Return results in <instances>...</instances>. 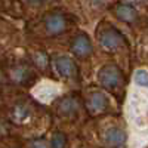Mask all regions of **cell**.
<instances>
[{"label":"cell","instance_id":"obj_19","mask_svg":"<svg viewBox=\"0 0 148 148\" xmlns=\"http://www.w3.org/2000/svg\"><path fill=\"white\" fill-rule=\"evenodd\" d=\"M43 2H46V0H28L30 5H42Z\"/></svg>","mask_w":148,"mask_h":148},{"label":"cell","instance_id":"obj_1","mask_svg":"<svg viewBox=\"0 0 148 148\" xmlns=\"http://www.w3.org/2000/svg\"><path fill=\"white\" fill-rule=\"evenodd\" d=\"M129 119L138 130H148V93H132L129 101Z\"/></svg>","mask_w":148,"mask_h":148},{"label":"cell","instance_id":"obj_10","mask_svg":"<svg viewBox=\"0 0 148 148\" xmlns=\"http://www.w3.org/2000/svg\"><path fill=\"white\" fill-rule=\"evenodd\" d=\"M34 95L39 98L40 101L49 102V101H52L53 98L58 95V88H56L55 84L46 82V83L39 84V86H37V88L34 89Z\"/></svg>","mask_w":148,"mask_h":148},{"label":"cell","instance_id":"obj_5","mask_svg":"<svg viewBox=\"0 0 148 148\" xmlns=\"http://www.w3.org/2000/svg\"><path fill=\"white\" fill-rule=\"evenodd\" d=\"M45 28H46L47 34L58 36L67 28V19L61 14H51L45 19Z\"/></svg>","mask_w":148,"mask_h":148},{"label":"cell","instance_id":"obj_12","mask_svg":"<svg viewBox=\"0 0 148 148\" xmlns=\"http://www.w3.org/2000/svg\"><path fill=\"white\" fill-rule=\"evenodd\" d=\"M77 110H79V102H77L76 98H73V96L64 98V99L58 104V111L62 116H73V114L77 113Z\"/></svg>","mask_w":148,"mask_h":148},{"label":"cell","instance_id":"obj_18","mask_svg":"<svg viewBox=\"0 0 148 148\" xmlns=\"http://www.w3.org/2000/svg\"><path fill=\"white\" fill-rule=\"evenodd\" d=\"M105 2L107 0H89V3L92 6H102V5H105Z\"/></svg>","mask_w":148,"mask_h":148},{"label":"cell","instance_id":"obj_14","mask_svg":"<svg viewBox=\"0 0 148 148\" xmlns=\"http://www.w3.org/2000/svg\"><path fill=\"white\" fill-rule=\"evenodd\" d=\"M31 59H33L34 65L37 68H40V70H45L49 65V59H47V55L45 52H34L33 56H31Z\"/></svg>","mask_w":148,"mask_h":148},{"label":"cell","instance_id":"obj_8","mask_svg":"<svg viewBox=\"0 0 148 148\" xmlns=\"http://www.w3.org/2000/svg\"><path fill=\"white\" fill-rule=\"evenodd\" d=\"M89 111L92 114H99L108 108V99L102 92H93L89 95L88 101H86Z\"/></svg>","mask_w":148,"mask_h":148},{"label":"cell","instance_id":"obj_16","mask_svg":"<svg viewBox=\"0 0 148 148\" xmlns=\"http://www.w3.org/2000/svg\"><path fill=\"white\" fill-rule=\"evenodd\" d=\"M65 135H62L61 132H56L52 136V142H51V148H64L65 147Z\"/></svg>","mask_w":148,"mask_h":148},{"label":"cell","instance_id":"obj_4","mask_svg":"<svg viewBox=\"0 0 148 148\" xmlns=\"http://www.w3.org/2000/svg\"><path fill=\"white\" fill-rule=\"evenodd\" d=\"M104 144L108 148H125L126 145V132L119 126H110L102 135Z\"/></svg>","mask_w":148,"mask_h":148},{"label":"cell","instance_id":"obj_15","mask_svg":"<svg viewBox=\"0 0 148 148\" xmlns=\"http://www.w3.org/2000/svg\"><path fill=\"white\" fill-rule=\"evenodd\" d=\"M133 80L138 86H142V88H148V71L147 70H136L135 71Z\"/></svg>","mask_w":148,"mask_h":148},{"label":"cell","instance_id":"obj_11","mask_svg":"<svg viewBox=\"0 0 148 148\" xmlns=\"http://www.w3.org/2000/svg\"><path fill=\"white\" fill-rule=\"evenodd\" d=\"M10 76H12V80H14V82L25 84L33 77V73H31L30 67H27V65H16V67L12 68Z\"/></svg>","mask_w":148,"mask_h":148},{"label":"cell","instance_id":"obj_9","mask_svg":"<svg viewBox=\"0 0 148 148\" xmlns=\"http://www.w3.org/2000/svg\"><path fill=\"white\" fill-rule=\"evenodd\" d=\"M114 15L123 22H135L138 18V12L129 3H119L114 8Z\"/></svg>","mask_w":148,"mask_h":148},{"label":"cell","instance_id":"obj_7","mask_svg":"<svg viewBox=\"0 0 148 148\" xmlns=\"http://www.w3.org/2000/svg\"><path fill=\"white\" fill-rule=\"evenodd\" d=\"M53 67L62 77H73L76 74V64L74 61L65 55H58L53 59Z\"/></svg>","mask_w":148,"mask_h":148},{"label":"cell","instance_id":"obj_3","mask_svg":"<svg viewBox=\"0 0 148 148\" xmlns=\"http://www.w3.org/2000/svg\"><path fill=\"white\" fill-rule=\"evenodd\" d=\"M98 42H99V45L104 49H108V51H116V49H119L125 45L123 36L116 28H111V27L102 30L98 34Z\"/></svg>","mask_w":148,"mask_h":148},{"label":"cell","instance_id":"obj_17","mask_svg":"<svg viewBox=\"0 0 148 148\" xmlns=\"http://www.w3.org/2000/svg\"><path fill=\"white\" fill-rule=\"evenodd\" d=\"M30 148H47V144L43 139H36L30 144Z\"/></svg>","mask_w":148,"mask_h":148},{"label":"cell","instance_id":"obj_20","mask_svg":"<svg viewBox=\"0 0 148 148\" xmlns=\"http://www.w3.org/2000/svg\"><path fill=\"white\" fill-rule=\"evenodd\" d=\"M2 82H3V73L0 71V84H2Z\"/></svg>","mask_w":148,"mask_h":148},{"label":"cell","instance_id":"obj_2","mask_svg":"<svg viewBox=\"0 0 148 148\" xmlns=\"http://www.w3.org/2000/svg\"><path fill=\"white\" fill-rule=\"evenodd\" d=\"M98 80H99V83L104 86L105 89H110V90L119 89L120 86L123 84L121 71L116 65H105V67H102L99 70V73H98Z\"/></svg>","mask_w":148,"mask_h":148},{"label":"cell","instance_id":"obj_6","mask_svg":"<svg viewBox=\"0 0 148 148\" xmlns=\"http://www.w3.org/2000/svg\"><path fill=\"white\" fill-rule=\"evenodd\" d=\"M71 51L74 55H77L80 58H86L89 56L92 52H93V47H92V43L89 40V37L86 34H79L74 37V40L71 43Z\"/></svg>","mask_w":148,"mask_h":148},{"label":"cell","instance_id":"obj_13","mask_svg":"<svg viewBox=\"0 0 148 148\" xmlns=\"http://www.w3.org/2000/svg\"><path fill=\"white\" fill-rule=\"evenodd\" d=\"M10 117L14 119L15 121H18V123L27 121L31 117V110H30V107L27 104H16L14 108H12Z\"/></svg>","mask_w":148,"mask_h":148}]
</instances>
